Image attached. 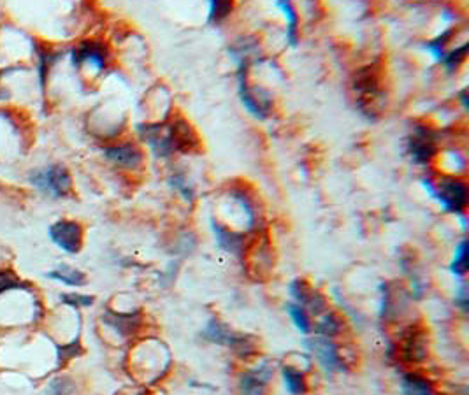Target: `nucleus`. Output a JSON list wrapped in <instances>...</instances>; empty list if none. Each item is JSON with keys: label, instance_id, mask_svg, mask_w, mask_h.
Here are the masks:
<instances>
[{"label": "nucleus", "instance_id": "21", "mask_svg": "<svg viewBox=\"0 0 469 395\" xmlns=\"http://www.w3.org/2000/svg\"><path fill=\"white\" fill-rule=\"evenodd\" d=\"M405 355L406 359L411 360V362H418V360H424L427 355V348H425V339L418 334H413L408 339V343L405 346Z\"/></svg>", "mask_w": 469, "mask_h": 395}, {"label": "nucleus", "instance_id": "3", "mask_svg": "<svg viewBox=\"0 0 469 395\" xmlns=\"http://www.w3.org/2000/svg\"><path fill=\"white\" fill-rule=\"evenodd\" d=\"M49 238L60 246L62 250L71 255H76L83 246V229L79 223L71 220H60L49 227Z\"/></svg>", "mask_w": 469, "mask_h": 395}, {"label": "nucleus", "instance_id": "17", "mask_svg": "<svg viewBox=\"0 0 469 395\" xmlns=\"http://www.w3.org/2000/svg\"><path fill=\"white\" fill-rule=\"evenodd\" d=\"M341 329H343V322H341L340 316L334 315V313H325V315L320 318V322L316 323V332L327 339L340 334Z\"/></svg>", "mask_w": 469, "mask_h": 395}, {"label": "nucleus", "instance_id": "9", "mask_svg": "<svg viewBox=\"0 0 469 395\" xmlns=\"http://www.w3.org/2000/svg\"><path fill=\"white\" fill-rule=\"evenodd\" d=\"M167 132H169V139L174 151H192V149L197 148L199 142L194 129L190 127V123H186L181 118L178 121H174L173 125L167 129Z\"/></svg>", "mask_w": 469, "mask_h": 395}, {"label": "nucleus", "instance_id": "19", "mask_svg": "<svg viewBox=\"0 0 469 395\" xmlns=\"http://www.w3.org/2000/svg\"><path fill=\"white\" fill-rule=\"evenodd\" d=\"M276 5L285 12V18L288 21L287 40L292 46H297V23H299V18H297L296 9H294L290 2H276Z\"/></svg>", "mask_w": 469, "mask_h": 395}, {"label": "nucleus", "instance_id": "14", "mask_svg": "<svg viewBox=\"0 0 469 395\" xmlns=\"http://www.w3.org/2000/svg\"><path fill=\"white\" fill-rule=\"evenodd\" d=\"M401 390L405 395H433V388L427 379L420 374L408 372L401 379Z\"/></svg>", "mask_w": 469, "mask_h": 395}, {"label": "nucleus", "instance_id": "23", "mask_svg": "<svg viewBox=\"0 0 469 395\" xmlns=\"http://www.w3.org/2000/svg\"><path fill=\"white\" fill-rule=\"evenodd\" d=\"M452 34H453V30H446L443 36H440L438 39H434V40H431V42H427V44H424V48L429 49V51L434 55V58L441 62L443 60V57H445V53H443V46H445L446 40L452 37Z\"/></svg>", "mask_w": 469, "mask_h": 395}, {"label": "nucleus", "instance_id": "16", "mask_svg": "<svg viewBox=\"0 0 469 395\" xmlns=\"http://www.w3.org/2000/svg\"><path fill=\"white\" fill-rule=\"evenodd\" d=\"M48 278L57 279V281L65 283V285H71V287H81V285H85V281H86L85 275H83L81 270L73 269V267H69V266L57 267L55 270L48 272Z\"/></svg>", "mask_w": 469, "mask_h": 395}, {"label": "nucleus", "instance_id": "8", "mask_svg": "<svg viewBox=\"0 0 469 395\" xmlns=\"http://www.w3.org/2000/svg\"><path fill=\"white\" fill-rule=\"evenodd\" d=\"M272 376V369L267 364L260 366L255 371H250L241 376L239 381V390L241 395H264L269 379Z\"/></svg>", "mask_w": 469, "mask_h": 395}, {"label": "nucleus", "instance_id": "11", "mask_svg": "<svg viewBox=\"0 0 469 395\" xmlns=\"http://www.w3.org/2000/svg\"><path fill=\"white\" fill-rule=\"evenodd\" d=\"M104 155L107 160L120 167H127V169H138L142 164V153L134 144L113 146V148L105 149Z\"/></svg>", "mask_w": 469, "mask_h": 395}, {"label": "nucleus", "instance_id": "27", "mask_svg": "<svg viewBox=\"0 0 469 395\" xmlns=\"http://www.w3.org/2000/svg\"><path fill=\"white\" fill-rule=\"evenodd\" d=\"M58 364H64L65 360L73 359L74 355H77L79 351H81V348H79V341H74L73 344H67V346H58Z\"/></svg>", "mask_w": 469, "mask_h": 395}, {"label": "nucleus", "instance_id": "15", "mask_svg": "<svg viewBox=\"0 0 469 395\" xmlns=\"http://www.w3.org/2000/svg\"><path fill=\"white\" fill-rule=\"evenodd\" d=\"M281 374H283V383L287 387V390L290 392L292 395H304L307 390L306 379H304V374L297 369L290 366H285L281 369Z\"/></svg>", "mask_w": 469, "mask_h": 395}, {"label": "nucleus", "instance_id": "2", "mask_svg": "<svg viewBox=\"0 0 469 395\" xmlns=\"http://www.w3.org/2000/svg\"><path fill=\"white\" fill-rule=\"evenodd\" d=\"M30 181L42 192L51 194L53 197H64L71 190V185H73L69 173L62 166H51L37 170V173L30 176Z\"/></svg>", "mask_w": 469, "mask_h": 395}, {"label": "nucleus", "instance_id": "29", "mask_svg": "<svg viewBox=\"0 0 469 395\" xmlns=\"http://www.w3.org/2000/svg\"><path fill=\"white\" fill-rule=\"evenodd\" d=\"M62 301L74 307L92 306L93 304V297H88V295H62Z\"/></svg>", "mask_w": 469, "mask_h": 395}, {"label": "nucleus", "instance_id": "28", "mask_svg": "<svg viewBox=\"0 0 469 395\" xmlns=\"http://www.w3.org/2000/svg\"><path fill=\"white\" fill-rule=\"evenodd\" d=\"M73 392V383L69 379H55L49 387V395H71Z\"/></svg>", "mask_w": 469, "mask_h": 395}, {"label": "nucleus", "instance_id": "22", "mask_svg": "<svg viewBox=\"0 0 469 395\" xmlns=\"http://www.w3.org/2000/svg\"><path fill=\"white\" fill-rule=\"evenodd\" d=\"M287 311L288 315H290V318L294 320V323H296L297 331H301L303 334H309V332H312V323H309L307 313L303 306H299V304L296 303H290L287 304Z\"/></svg>", "mask_w": 469, "mask_h": 395}, {"label": "nucleus", "instance_id": "4", "mask_svg": "<svg viewBox=\"0 0 469 395\" xmlns=\"http://www.w3.org/2000/svg\"><path fill=\"white\" fill-rule=\"evenodd\" d=\"M204 337H206L207 341H211V343L223 344V346L232 348V350L238 351L239 355H244V351L251 350L250 339L232 332L229 327L223 325V323L216 318H213L207 323L206 331H204Z\"/></svg>", "mask_w": 469, "mask_h": 395}, {"label": "nucleus", "instance_id": "32", "mask_svg": "<svg viewBox=\"0 0 469 395\" xmlns=\"http://www.w3.org/2000/svg\"><path fill=\"white\" fill-rule=\"evenodd\" d=\"M466 95H468V90H462V92H461V99H462V104H464V107H466V109H468V97H466Z\"/></svg>", "mask_w": 469, "mask_h": 395}, {"label": "nucleus", "instance_id": "13", "mask_svg": "<svg viewBox=\"0 0 469 395\" xmlns=\"http://www.w3.org/2000/svg\"><path fill=\"white\" fill-rule=\"evenodd\" d=\"M74 64H79V62H88L97 71L104 69L105 65V53L102 49V46L95 44V42H83L77 49H74L73 53Z\"/></svg>", "mask_w": 469, "mask_h": 395}, {"label": "nucleus", "instance_id": "5", "mask_svg": "<svg viewBox=\"0 0 469 395\" xmlns=\"http://www.w3.org/2000/svg\"><path fill=\"white\" fill-rule=\"evenodd\" d=\"M306 346L312 350L313 355L318 359L320 366L324 367L327 372H343L344 364L338 353V346L327 337L307 339Z\"/></svg>", "mask_w": 469, "mask_h": 395}, {"label": "nucleus", "instance_id": "26", "mask_svg": "<svg viewBox=\"0 0 469 395\" xmlns=\"http://www.w3.org/2000/svg\"><path fill=\"white\" fill-rule=\"evenodd\" d=\"M23 285L20 283V279L12 272H8V270H2L0 272V294H4L5 290H12V288H21Z\"/></svg>", "mask_w": 469, "mask_h": 395}, {"label": "nucleus", "instance_id": "20", "mask_svg": "<svg viewBox=\"0 0 469 395\" xmlns=\"http://www.w3.org/2000/svg\"><path fill=\"white\" fill-rule=\"evenodd\" d=\"M105 320H107V322H110L122 335L130 334L139 323L138 315H114V313H107V315H105Z\"/></svg>", "mask_w": 469, "mask_h": 395}, {"label": "nucleus", "instance_id": "25", "mask_svg": "<svg viewBox=\"0 0 469 395\" xmlns=\"http://www.w3.org/2000/svg\"><path fill=\"white\" fill-rule=\"evenodd\" d=\"M466 53H468V44H464V46H461V48H457L455 51H452V53H448V55H445L443 57V64L446 65V69L448 71H453L455 67H457L459 64H461L462 60L466 58Z\"/></svg>", "mask_w": 469, "mask_h": 395}, {"label": "nucleus", "instance_id": "12", "mask_svg": "<svg viewBox=\"0 0 469 395\" xmlns=\"http://www.w3.org/2000/svg\"><path fill=\"white\" fill-rule=\"evenodd\" d=\"M211 229H213V234L216 238V242L222 250L229 251L232 255H241L244 248V234H239L234 230H229L225 227H222L220 223H216L214 220H211Z\"/></svg>", "mask_w": 469, "mask_h": 395}, {"label": "nucleus", "instance_id": "10", "mask_svg": "<svg viewBox=\"0 0 469 395\" xmlns=\"http://www.w3.org/2000/svg\"><path fill=\"white\" fill-rule=\"evenodd\" d=\"M408 149L411 158L417 162V164H427V162L436 155L434 139L431 138L429 130L424 129H417V136L409 139Z\"/></svg>", "mask_w": 469, "mask_h": 395}, {"label": "nucleus", "instance_id": "1", "mask_svg": "<svg viewBox=\"0 0 469 395\" xmlns=\"http://www.w3.org/2000/svg\"><path fill=\"white\" fill-rule=\"evenodd\" d=\"M422 185L431 197L440 202L446 213L464 214L466 202H468V188L464 183L455 178H443L438 185H434L431 179L424 178Z\"/></svg>", "mask_w": 469, "mask_h": 395}, {"label": "nucleus", "instance_id": "31", "mask_svg": "<svg viewBox=\"0 0 469 395\" xmlns=\"http://www.w3.org/2000/svg\"><path fill=\"white\" fill-rule=\"evenodd\" d=\"M173 183H174V186H176V188L181 190L185 197H192V192L188 190V186H185L186 183H185V179H183V176H176V178L173 179Z\"/></svg>", "mask_w": 469, "mask_h": 395}, {"label": "nucleus", "instance_id": "18", "mask_svg": "<svg viewBox=\"0 0 469 395\" xmlns=\"http://www.w3.org/2000/svg\"><path fill=\"white\" fill-rule=\"evenodd\" d=\"M468 241L462 239L457 244V248H455V253H453V260L452 264H450V272L455 276L466 275V272H468Z\"/></svg>", "mask_w": 469, "mask_h": 395}, {"label": "nucleus", "instance_id": "24", "mask_svg": "<svg viewBox=\"0 0 469 395\" xmlns=\"http://www.w3.org/2000/svg\"><path fill=\"white\" fill-rule=\"evenodd\" d=\"M232 4L231 2H218V0H213L210 4V21L211 23H218L223 18L231 12Z\"/></svg>", "mask_w": 469, "mask_h": 395}, {"label": "nucleus", "instance_id": "30", "mask_svg": "<svg viewBox=\"0 0 469 395\" xmlns=\"http://www.w3.org/2000/svg\"><path fill=\"white\" fill-rule=\"evenodd\" d=\"M468 285H466L464 281L461 283V287H459L457 290V297H455V304H457L459 307H461L464 313H468V307H469V297H468Z\"/></svg>", "mask_w": 469, "mask_h": 395}, {"label": "nucleus", "instance_id": "6", "mask_svg": "<svg viewBox=\"0 0 469 395\" xmlns=\"http://www.w3.org/2000/svg\"><path fill=\"white\" fill-rule=\"evenodd\" d=\"M290 294L292 297L296 298V304L307 307L313 315H320L322 311H327L325 298L320 294H316V292H313L303 279H296V281L290 283Z\"/></svg>", "mask_w": 469, "mask_h": 395}, {"label": "nucleus", "instance_id": "7", "mask_svg": "<svg viewBox=\"0 0 469 395\" xmlns=\"http://www.w3.org/2000/svg\"><path fill=\"white\" fill-rule=\"evenodd\" d=\"M244 73H246V69H244V65H241L239 67V95H241V101H243V104L246 105V109L253 116L262 118L264 120L269 114V97L257 99L255 92H251L248 88L246 74Z\"/></svg>", "mask_w": 469, "mask_h": 395}]
</instances>
